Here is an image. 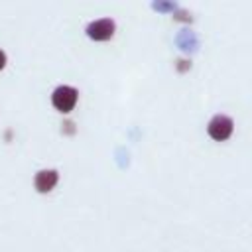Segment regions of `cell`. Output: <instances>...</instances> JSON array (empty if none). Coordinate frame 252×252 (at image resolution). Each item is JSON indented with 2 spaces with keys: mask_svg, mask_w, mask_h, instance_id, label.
<instances>
[{
  "mask_svg": "<svg viewBox=\"0 0 252 252\" xmlns=\"http://www.w3.org/2000/svg\"><path fill=\"white\" fill-rule=\"evenodd\" d=\"M77 98H79V91H77L75 87H67V85L57 87V89L53 91V94H51L53 106H55L59 112H63V114H67V112H71V110L75 108Z\"/></svg>",
  "mask_w": 252,
  "mask_h": 252,
  "instance_id": "obj_1",
  "label": "cell"
},
{
  "mask_svg": "<svg viewBox=\"0 0 252 252\" xmlns=\"http://www.w3.org/2000/svg\"><path fill=\"white\" fill-rule=\"evenodd\" d=\"M232 130H234V122H232V118L222 116V114L211 118L209 124H207V134H209L213 140H217V142H222V140L230 138Z\"/></svg>",
  "mask_w": 252,
  "mask_h": 252,
  "instance_id": "obj_2",
  "label": "cell"
},
{
  "mask_svg": "<svg viewBox=\"0 0 252 252\" xmlns=\"http://www.w3.org/2000/svg\"><path fill=\"white\" fill-rule=\"evenodd\" d=\"M87 35L94 41H106L114 35V22L110 18H100L94 20L87 26Z\"/></svg>",
  "mask_w": 252,
  "mask_h": 252,
  "instance_id": "obj_3",
  "label": "cell"
},
{
  "mask_svg": "<svg viewBox=\"0 0 252 252\" xmlns=\"http://www.w3.org/2000/svg\"><path fill=\"white\" fill-rule=\"evenodd\" d=\"M59 181V173L55 169H41L33 175V187L37 193H49Z\"/></svg>",
  "mask_w": 252,
  "mask_h": 252,
  "instance_id": "obj_4",
  "label": "cell"
},
{
  "mask_svg": "<svg viewBox=\"0 0 252 252\" xmlns=\"http://www.w3.org/2000/svg\"><path fill=\"white\" fill-rule=\"evenodd\" d=\"M4 65H6V55H4V51L0 49V71L4 69Z\"/></svg>",
  "mask_w": 252,
  "mask_h": 252,
  "instance_id": "obj_5",
  "label": "cell"
}]
</instances>
